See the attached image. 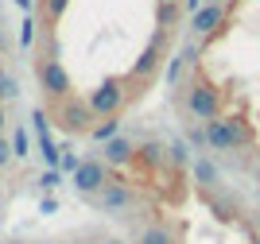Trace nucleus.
Listing matches in <instances>:
<instances>
[{
  "instance_id": "2",
  "label": "nucleus",
  "mask_w": 260,
  "mask_h": 244,
  "mask_svg": "<svg viewBox=\"0 0 260 244\" xmlns=\"http://www.w3.org/2000/svg\"><path fill=\"white\" fill-rule=\"evenodd\" d=\"M0 244H132L109 217H86V221H70L58 229H35L23 236H8Z\"/></svg>"
},
{
  "instance_id": "3",
  "label": "nucleus",
  "mask_w": 260,
  "mask_h": 244,
  "mask_svg": "<svg viewBox=\"0 0 260 244\" xmlns=\"http://www.w3.org/2000/svg\"><path fill=\"white\" fill-rule=\"evenodd\" d=\"M0 58H4V51H0ZM16 97H20V82H16V74L8 66L0 62V186H4V175L12 170V163H20L27 155V132L16 128L8 136V124H12L8 105H16Z\"/></svg>"
},
{
  "instance_id": "1",
  "label": "nucleus",
  "mask_w": 260,
  "mask_h": 244,
  "mask_svg": "<svg viewBox=\"0 0 260 244\" xmlns=\"http://www.w3.org/2000/svg\"><path fill=\"white\" fill-rule=\"evenodd\" d=\"M66 170L78 198L132 244H260V198L249 202L183 132H120Z\"/></svg>"
}]
</instances>
